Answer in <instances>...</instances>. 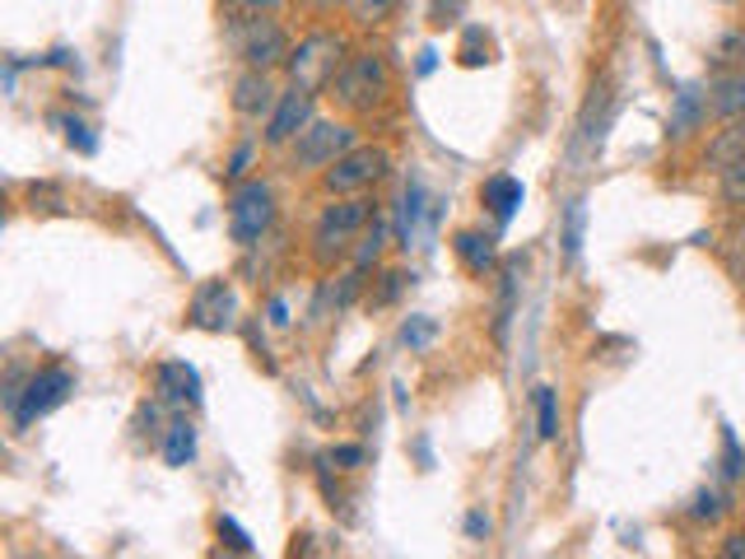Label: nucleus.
I'll use <instances>...</instances> for the list:
<instances>
[{
  "mask_svg": "<svg viewBox=\"0 0 745 559\" xmlns=\"http://www.w3.org/2000/svg\"><path fill=\"white\" fill-rule=\"evenodd\" d=\"M382 280H387V284L377 289V303H392V299L401 294V289H405V280H415V276H405V271H387Z\"/></svg>",
  "mask_w": 745,
  "mask_h": 559,
  "instance_id": "58836bf2",
  "label": "nucleus"
},
{
  "mask_svg": "<svg viewBox=\"0 0 745 559\" xmlns=\"http://www.w3.org/2000/svg\"><path fill=\"white\" fill-rule=\"evenodd\" d=\"M522 276H527V257L517 252L499 266V303H494V341H508V327H513V312H517V294H522Z\"/></svg>",
  "mask_w": 745,
  "mask_h": 559,
  "instance_id": "4468645a",
  "label": "nucleus"
},
{
  "mask_svg": "<svg viewBox=\"0 0 745 559\" xmlns=\"http://www.w3.org/2000/svg\"><path fill=\"white\" fill-rule=\"evenodd\" d=\"M708 112H713V103H708L704 89H699V84H681V94H675V103H671V136L685 141V136H694V131H704L708 126Z\"/></svg>",
  "mask_w": 745,
  "mask_h": 559,
  "instance_id": "2eb2a0df",
  "label": "nucleus"
},
{
  "mask_svg": "<svg viewBox=\"0 0 745 559\" xmlns=\"http://www.w3.org/2000/svg\"><path fill=\"white\" fill-rule=\"evenodd\" d=\"M373 224V200L369 191L359 196H335L331 206L318 215V229H312V261L322 266V271H331L335 261H345L354 252L359 234H364Z\"/></svg>",
  "mask_w": 745,
  "mask_h": 559,
  "instance_id": "f03ea898",
  "label": "nucleus"
},
{
  "mask_svg": "<svg viewBox=\"0 0 745 559\" xmlns=\"http://www.w3.org/2000/svg\"><path fill=\"white\" fill-rule=\"evenodd\" d=\"M489 531H494V522H489V513H466V536L470 541H489Z\"/></svg>",
  "mask_w": 745,
  "mask_h": 559,
  "instance_id": "4c0bfd02",
  "label": "nucleus"
},
{
  "mask_svg": "<svg viewBox=\"0 0 745 559\" xmlns=\"http://www.w3.org/2000/svg\"><path fill=\"white\" fill-rule=\"evenodd\" d=\"M52 126H61V136H65V145H71V149H80V154H99V136L89 131L84 117H75V112H56Z\"/></svg>",
  "mask_w": 745,
  "mask_h": 559,
  "instance_id": "5701e85b",
  "label": "nucleus"
},
{
  "mask_svg": "<svg viewBox=\"0 0 745 559\" xmlns=\"http://www.w3.org/2000/svg\"><path fill=\"white\" fill-rule=\"evenodd\" d=\"M438 224V206H428V191L420 177H411V183L401 187V200H396V242L405 252L411 248H424V234Z\"/></svg>",
  "mask_w": 745,
  "mask_h": 559,
  "instance_id": "9d476101",
  "label": "nucleus"
},
{
  "mask_svg": "<svg viewBox=\"0 0 745 559\" xmlns=\"http://www.w3.org/2000/svg\"><path fill=\"white\" fill-rule=\"evenodd\" d=\"M457 61H462V65H470V71H476V65H485V61H489V38H485V29H466V33H462Z\"/></svg>",
  "mask_w": 745,
  "mask_h": 559,
  "instance_id": "c756f323",
  "label": "nucleus"
},
{
  "mask_svg": "<svg viewBox=\"0 0 745 559\" xmlns=\"http://www.w3.org/2000/svg\"><path fill=\"white\" fill-rule=\"evenodd\" d=\"M215 531L224 536V546H229V550H238V555H252V550H257V546H252V536H247V531H242L234 518H219V522H215Z\"/></svg>",
  "mask_w": 745,
  "mask_h": 559,
  "instance_id": "473e14b6",
  "label": "nucleus"
},
{
  "mask_svg": "<svg viewBox=\"0 0 745 559\" xmlns=\"http://www.w3.org/2000/svg\"><path fill=\"white\" fill-rule=\"evenodd\" d=\"M276 224V191H270L261 177H242L229 196V238L238 248H257Z\"/></svg>",
  "mask_w": 745,
  "mask_h": 559,
  "instance_id": "20e7f679",
  "label": "nucleus"
},
{
  "mask_svg": "<svg viewBox=\"0 0 745 559\" xmlns=\"http://www.w3.org/2000/svg\"><path fill=\"white\" fill-rule=\"evenodd\" d=\"M434 335H438V322L424 318V312H415V318L401 322V345H411V350H428V345H434Z\"/></svg>",
  "mask_w": 745,
  "mask_h": 559,
  "instance_id": "bb28decb",
  "label": "nucleus"
},
{
  "mask_svg": "<svg viewBox=\"0 0 745 559\" xmlns=\"http://www.w3.org/2000/svg\"><path fill=\"white\" fill-rule=\"evenodd\" d=\"M308 122H312V94H308V89H299V84H289L284 94H280V103H276V112L266 117V145L270 149L293 145Z\"/></svg>",
  "mask_w": 745,
  "mask_h": 559,
  "instance_id": "9b49d317",
  "label": "nucleus"
},
{
  "mask_svg": "<svg viewBox=\"0 0 745 559\" xmlns=\"http://www.w3.org/2000/svg\"><path fill=\"white\" fill-rule=\"evenodd\" d=\"M308 6H312V10H322V14H327V10H335V6H350V0H308Z\"/></svg>",
  "mask_w": 745,
  "mask_h": 559,
  "instance_id": "a18cd8bd",
  "label": "nucleus"
},
{
  "mask_svg": "<svg viewBox=\"0 0 745 559\" xmlns=\"http://www.w3.org/2000/svg\"><path fill=\"white\" fill-rule=\"evenodd\" d=\"M71 392H75V373L65 369V364H42V369H33L29 383H24V396H19V406H14V415H10L14 429H29L33 420L61 411L65 401H71Z\"/></svg>",
  "mask_w": 745,
  "mask_h": 559,
  "instance_id": "423d86ee",
  "label": "nucleus"
},
{
  "mask_svg": "<svg viewBox=\"0 0 745 559\" xmlns=\"http://www.w3.org/2000/svg\"><path fill=\"white\" fill-rule=\"evenodd\" d=\"M289 149H293V168H299V173H327L345 149H354V126L312 117Z\"/></svg>",
  "mask_w": 745,
  "mask_h": 559,
  "instance_id": "0eeeda50",
  "label": "nucleus"
},
{
  "mask_svg": "<svg viewBox=\"0 0 745 559\" xmlns=\"http://www.w3.org/2000/svg\"><path fill=\"white\" fill-rule=\"evenodd\" d=\"M536 434L546 443L559 438V396H555V387H536Z\"/></svg>",
  "mask_w": 745,
  "mask_h": 559,
  "instance_id": "393cba45",
  "label": "nucleus"
},
{
  "mask_svg": "<svg viewBox=\"0 0 745 559\" xmlns=\"http://www.w3.org/2000/svg\"><path fill=\"white\" fill-rule=\"evenodd\" d=\"M708 103H713V117L722 122H732V117H745V71H732V75H722L713 89H708Z\"/></svg>",
  "mask_w": 745,
  "mask_h": 559,
  "instance_id": "6ab92c4d",
  "label": "nucleus"
},
{
  "mask_svg": "<svg viewBox=\"0 0 745 559\" xmlns=\"http://www.w3.org/2000/svg\"><path fill=\"white\" fill-rule=\"evenodd\" d=\"M252 154H257V145H252V141H242V145L229 154V164H224V177H229V183H242L247 168H252Z\"/></svg>",
  "mask_w": 745,
  "mask_h": 559,
  "instance_id": "72a5a7b5",
  "label": "nucleus"
},
{
  "mask_svg": "<svg viewBox=\"0 0 745 559\" xmlns=\"http://www.w3.org/2000/svg\"><path fill=\"white\" fill-rule=\"evenodd\" d=\"M289 52H293V42H289V33L276 24V19L252 14V24L238 33V56L252 65V71H284Z\"/></svg>",
  "mask_w": 745,
  "mask_h": 559,
  "instance_id": "6e6552de",
  "label": "nucleus"
},
{
  "mask_svg": "<svg viewBox=\"0 0 745 559\" xmlns=\"http://www.w3.org/2000/svg\"><path fill=\"white\" fill-rule=\"evenodd\" d=\"M154 387L168 406H200V373L187 360H164L154 369Z\"/></svg>",
  "mask_w": 745,
  "mask_h": 559,
  "instance_id": "ddd939ff",
  "label": "nucleus"
},
{
  "mask_svg": "<svg viewBox=\"0 0 745 559\" xmlns=\"http://www.w3.org/2000/svg\"><path fill=\"white\" fill-rule=\"evenodd\" d=\"M192 457H196V424L173 420L164 429V462L168 466H192Z\"/></svg>",
  "mask_w": 745,
  "mask_h": 559,
  "instance_id": "aec40b11",
  "label": "nucleus"
},
{
  "mask_svg": "<svg viewBox=\"0 0 745 559\" xmlns=\"http://www.w3.org/2000/svg\"><path fill=\"white\" fill-rule=\"evenodd\" d=\"M345 38L341 33H331V29H318V33H308L299 48L289 52V61H284V75H289V84H299V89H308V94H322V89L335 80V71L345 65Z\"/></svg>",
  "mask_w": 745,
  "mask_h": 559,
  "instance_id": "7ed1b4c3",
  "label": "nucleus"
},
{
  "mask_svg": "<svg viewBox=\"0 0 745 559\" xmlns=\"http://www.w3.org/2000/svg\"><path fill=\"white\" fill-rule=\"evenodd\" d=\"M387 238H392V224L387 219H373L364 234H359L354 242V266L359 271H373V266L382 261V252H387Z\"/></svg>",
  "mask_w": 745,
  "mask_h": 559,
  "instance_id": "412c9836",
  "label": "nucleus"
},
{
  "mask_svg": "<svg viewBox=\"0 0 745 559\" xmlns=\"http://www.w3.org/2000/svg\"><path fill=\"white\" fill-rule=\"evenodd\" d=\"M276 6H284V0H252V10H257V14H266V10H276Z\"/></svg>",
  "mask_w": 745,
  "mask_h": 559,
  "instance_id": "49530a36",
  "label": "nucleus"
},
{
  "mask_svg": "<svg viewBox=\"0 0 745 559\" xmlns=\"http://www.w3.org/2000/svg\"><path fill=\"white\" fill-rule=\"evenodd\" d=\"M736 61H745V33H727L717 48V65H736Z\"/></svg>",
  "mask_w": 745,
  "mask_h": 559,
  "instance_id": "e433bc0d",
  "label": "nucleus"
},
{
  "mask_svg": "<svg viewBox=\"0 0 745 559\" xmlns=\"http://www.w3.org/2000/svg\"><path fill=\"white\" fill-rule=\"evenodd\" d=\"M736 159H745V117H732L704 149V168H713V173L732 168Z\"/></svg>",
  "mask_w": 745,
  "mask_h": 559,
  "instance_id": "a211bd4d",
  "label": "nucleus"
},
{
  "mask_svg": "<svg viewBox=\"0 0 745 559\" xmlns=\"http://www.w3.org/2000/svg\"><path fill=\"white\" fill-rule=\"evenodd\" d=\"M453 252H457V261L466 266L470 276H494V271H499V248H494L489 234L462 229V234L453 238Z\"/></svg>",
  "mask_w": 745,
  "mask_h": 559,
  "instance_id": "f3484780",
  "label": "nucleus"
},
{
  "mask_svg": "<svg viewBox=\"0 0 745 559\" xmlns=\"http://www.w3.org/2000/svg\"><path fill=\"white\" fill-rule=\"evenodd\" d=\"M24 383H29V369H19V364H10V373H6V415H14V406H19V396H24Z\"/></svg>",
  "mask_w": 745,
  "mask_h": 559,
  "instance_id": "f704fd0d",
  "label": "nucleus"
},
{
  "mask_svg": "<svg viewBox=\"0 0 745 559\" xmlns=\"http://www.w3.org/2000/svg\"><path fill=\"white\" fill-rule=\"evenodd\" d=\"M727 508H732V499L722 495V489H699V495L690 499V518L694 522H717Z\"/></svg>",
  "mask_w": 745,
  "mask_h": 559,
  "instance_id": "a878e982",
  "label": "nucleus"
},
{
  "mask_svg": "<svg viewBox=\"0 0 745 559\" xmlns=\"http://www.w3.org/2000/svg\"><path fill=\"white\" fill-rule=\"evenodd\" d=\"M187 322L196 331H210V335H224V331H234L238 327V294L224 280H210V284H200L196 289V299L187 308Z\"/></svg>",
  "mask_w": 745,
  "mask_h": 559,
  "instance_id": "1a4fd4ad",
  "label": "nucleus"
},
{
  "mask_svg": "<svg viewBox=\"0 0 745 559\" xmlns=\"http://www.w3.org/2000/svg\"><path fill=\"white\" fill-rule=\"evenodd\" d=\"M717 177H722V200H727V206H745V159L722 168Z\"/></svg>",
  "mask_w": 745,
  "mask_h": 559,
  "instance_id": "7c9ffc66",
  "label": "nucleus"
},
{
  "mask_svg": "<svg viewBox=\"0 0 745 559\" xmlns=\"http://www.w3.org/2000/svg\"><path fill=\"white\" fill-rule=\"evenodd\" d=\"M392 10H396V0H350V14L359 29H377Z\"/></svg>",
  "mask_w": 745,
  "mask_h": 559,
  "instance_id": "c85d7f7f",
  "label": "nucleus"
},
{
  "mask_svg": "<svg viewBox=\"0 0 745 559\" xmlns=\"http://www.w3.org/2000/svg\"><path fill=\"white\" fill-rule=\"evenodd\" d=\"M582 234H587V206L582 200H569V206H563V257L569 261H578V252H582Z\"/></svg>",
  "mask_w": 745,
  "mask_h": 559,
  "instance_id": "b1692460",
  "label": "nucleus"
},
{
  "mask_svg": "<svg viewBox=\"0 0 745 559\" xmlns=\"http://www.w3.org/2000/svg\"><path fill=\"white\" fill-rule=\"evenodd\" d=\"M266 312H270V327H289V303H284L280 294L266 303Z\"/></svg>",
  "mask_w": 745,
  "mask_h": 559,
  "instance_id": "ea45409f",
  "label": "nucleus"
},
{
  "mask_svg": "<svg viewBox=\"0 0 745 559\" xmlns=\"http://www.w3.org/2000/svg\"><path fill=\"white\" fill-rule=\"evenodd\" d=\"M722 476H727V480L745 476V447H741L732 424H722Z\"/></svg>",
  "mask_w": 745,
  "mask_h": 559,
  "instance_id": "cd10ccee",
  "label": "nucleus"
},
{
  "mask_svg": "<svg viewBox=\"0 0 745 559\" xmlns=\"http://www.w3.org/2000/svg\"><path fill=\"white\" fill-rule=\"evenodd\" d=\"M224 10H229V19H234V24H238L242 14H257V10H252V0H224Z\"/></svg>",
  "mask_w": 745,
  "mask_h": 559,
  "instance_id": "79ce46f5",
  "label": "nucleus"
},
{
  "mask_svg": "<svg viewBox=\"0 0 745 559\" xmlns=\"http://www.w3.org/2000/svg\"><path fill=\"white\" fill-rule=\"evenodd\" d=\"M457 14H462V0H434V10H428V24L447 29V24H457Z\"/></svg>",
  "mask_w": 745,
  "mask_h": 559,
  "instance_id": "c9c22d12",
  "label": "nucleus"
},
{
  "mask_svg": "<svg viewBox=\"0 0 745 559\" xmlns=\"http://www.w3.org/2000/svg\"><path fill=\"white\" fill-rule=\"evenodd\" d=\"M736 242H741V248H736V252H732V271H736V276H741V280H745V229H741V234H736Z\"/></svg>",
  "mask_w": 745,
  "mask_h": 559,
  "instance_id": "37998d69",
  "label": "nucleus"
},
{
  "mask_svg": "<svg viewBox=\"0 0 745 559\" xmlns=\"http://www.w3.org/2000/svg\"><path fill=\"white\" fill-rule=\"evenodd\" d=\"M392 168V154L382 145H354L322 173V187L331 196H359V191H373L382 177Z\"/></svg>",
  "mask_w": 745,
  "mask_h": 559,
  "instance_id": "39448f33",
  "label": "nucleus"
},
{
  "mask_svg": "<svg viewBox=\"0 0 745 559\" xmlns=\"http://www.w3.org/2000/svg\"><path fill=\"white\" fill-rule=\"evenodd\" d=\"M364 443H335L331 453H327V462L331 466H341V472H359V466H364Z\"/></svg>",
  "mask_w": 745,
  "mask_h": 559,
  "instance_id": "2f4dec72",
  "label": "nucleus"
},
{
  "mask_svg": "<svg viewBox=\"0 0 745 559\" xmlns=\"http://www.w3.org/2000/svg\"><path fill=\"white\" fill-rule=\"evenodd\" d=\"M722 555H727V559H745V531H732L727 541H722Z\"/></svg>",
  "mask_w": 745,
  "mask_h": 559,
  "instance_id": "a19ab883",
  "label": "nucleus"
},
{
  "mask_svg": "<svg viewBox=\"0 0 745 559\" xmlns=\"http://www.w3.org/2000/svg\"><path fill=\"white\" fill-rule=\"evenodd\" d=\"M438 71V52L428 48V52H420V75H434Z\"/></svg>",
  "mask_w": 745,
  "mask_h": 559,
  "instance_id": "c03bdc74",
  "label": "nucleus"
},
{
  "mask_svg": "<svg viewBox=\"0 0 745 559\" xmlns=\"http://www.w3.org/2000/svg\"><path fill=\"white\" fill-rule=\"evenodd\" d=\"M480 200H485V210H489L494 219H499V229H508V224H513V215L522 210L527 191H522V183H517V177H508V173H494V177H485Z\"/></svg>",
  "mask_w": 745,
  "mask_h": 559,
  "instance_id": "dca6fc26",
  "label": "nucleus"
},
{
  "mask_svg": "<svg viewBox=\"0 0 745 559\" xmlns=\"http://www.w3.org/2000/svg\"><path fill=\"white\" fill-rule=\"evenodd\" d=\"M392 94V65L382 52H354L345 56V65L335 71V80L327 84V99L350 112V117H364V112L382 107Z\"/></svg>",
  "mask_w": 745,
  "mask_h": 559,
  "instance_id": "f257e3e1",
  "label": "nucleus"
},
{
  "mask_svg": "<svg viewBox=\"0 0 745 559\" xmlns=\"http://www.w3.org/2000/svg\"><path fill=\"white\" fill-rule=\"evenodd\" d=\"M606 126H611V94H606V84H597L592 99H587V112H582V141L601 145Z\"/></svg>",
  "mask_w": 745,
  "mask_h": 559,
  "instance_id": "4be33fe9",
  "label": "nucleus"
},
{
  "mask_svg": "<svg viewBox=\"0 0 745 559\" xmlns=\"http://www.w3.org/2000/svg\"><path fill=\"white\" fill-rule=\"evenodd\" d=\"M229 103H234V112L242 122H261V117H270L276 112V103H280V94H276V84H270V71H247L234 80V94H229Z\"/></svg>",
  "mask_w": 745,
  "mask_h": 559,
  "instance_id": "f8f14e48",
  "label": "nucleus"
}]
</instances>
